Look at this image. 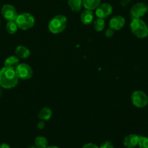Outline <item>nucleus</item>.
Returning a JSON list of instances; mask_svg holds the SVG:
<instances>
[{"mask_svg": "<svg viewBox=\"0 0 148 148\" xmlns=\"http://www.w3.org/2000/svg\"><path fill=\"white\" fill-rule=\"evenodd\" d=\"M19 82L15 69L3 67L0 70V86L6 89L14 88Z\"/></svg>", "mask_w": 148, "mask_h": 148, "instance_id": "1", "label": "nucleus"}, {"mask_svg": "<svg viewBox=\"0 0 148 148\" xmlns=\"http://www.w3.org/2000/svg\"><path fill=\"white\" fill-rule=\"evenodd\" d=\"M130 28L133 34L138 38L143 39L148 36V26L141 18H133L130 23Z\"/></svg>", "mask_w": 148, "mask_h": 148, "instance_id": "2", "label": "nucleus"}, {"mask_svg": "<svg viewBox=\"0 0 148 148\" xmlns=\"http://www.w3.org/2000/svg\"><path fill=\"white\" fill-rule=\"evenodd\" d=\"M67 25V19L64 15L59 14L55 16L49 21L48 27L51 33L59 34L64 30Z\"/></svg>", "mask_w": 148, "mask_h": 148, "instance_id": "3", "label": "nucleus"}, {"mask_svg": "<svg viewBox=\"0 0 148 148\" xmlns=\"http://www.w3.org/2000/svg\"><path fill=\"white\" fill-rule=\"evenodd\" d=\"M14 21L16 22L18 28L21 30H28L33 27L35 24V18L30 13H22L18 14Z\"/></svg>", "mask_w": 148, "mask_h": 148, "instance_id": "4", "label": "nucleus"}, {"mask_svg": "<svg viewBox=\"0 0 148 148\" xmlns=\"http://www.w3.org/2000/svg\"><path fill=\"white\" fill-rule=\"evenodd\" d=\"M132 103L135 107L143 108L148 104V96L143 90H136L131 95Z\"/></svg>", "mask_w": 148, "mask_h": 148, "instance_id": "5", "label": "nucleus"}, {"mask_svg": "<svg viewBox=\"0 0 148 148\" xmlns=\"http://www.w3.org/2000/svg\"><path fill=\"white\" fill-rule=\"evenodd\" d=\"M148 12V6L144 2H138L132 7L130 14L133 18H141Z\"/></svg>", "mask_w": 148, "mask_h": 148, "instance_id": "6", "label": "nucleus"}, {"mask_svg": "<svg viewBox=\"0 0 148 148\" xmlns=\"http://www.w3.org/2000/svg\"><path fill=\"white\" fill-rule=\"evenodd\" d=\"M15 72L19 79L24 80L30 79L33 74V69L30 65L24 63L20 64L15 69Z\"/></svg>", "mask_w": 148, "mask_h": 148, "instance_id": "7", "label": "nucleus"}, {"mask_svg": "<svg viewBox=\"0 0 148 148\" xmlns=\"http://www.w3.org/2000/svg\"><path fill=\"white\" fill-rule=\"evenodd\" d=\"M113 7L109 3H102L95 9V14L98 18L105 19L112 14Z\"/></svg>", "mask_w": 148, "mask_h": 148, "instance_id": "8", "label": "nucleus"}, {"mask_svg": "<svg viewBox=\"0 0 148 148\" xmlns=\"http://www.w3.org/2000/svg\"><path fill=\"white\" fill-rule=\"evenodd\" d=\"M1 14L3 17L8 21L15 20L18 15L16 8L11 4H4L1 8Z\"/></svg>", "mask_w": 148, "mask_h": 148, "instance_id": "9", "label": "nucleus"}, {"mask_svg": "<svg viewBox=\"0 0 148 148\" xmlns=\"http://www.w3.org/2000/svg\"><path fill=\"white\" fill-rule=\"evenodd\" d=\"M125 25V19L121 15L113 17L110 20L109 27L114 30H119L124 27Z\"/></svg>", "mask_w": 148, "mask_h": 148, "instance_id": "10", "label": "nucleus"}, {"mask_svg": "<svg viewBox=\"0 0 148 148\" xmlns=\"http://www.w3.org/2000/svg\"><path fill=\"white\" fill-rule=\"evenodd\" d=\"M140 136L137 134H129L128 136L124 138L123 144L124 146L127 148H134L138 145Z\"/></svg>", "mask_w": 148, "mask_h": 148, "instance_id": "11", "label": "nucleus"}, {"mask_svg": "<svg viewBox=\"0 0 148 148\" xmlns=\"http://www.w3.org/2000/svg\"><path fill=\"white\" fill-rule=\"evenodd\" d=\"M93 13H92V10H86L85 9L84 11L82 12L80 15V19L81 21L83 24L85 25H89L93 20Z\"/></svg>", "mask_w": 148, "mask_h": 148, "instance_id": "12", "label": "nucleus"}, {"mask_svg": "<svg viewBox=\"0 0 148 148\" xmlns=\"http://www.w3.org/2000/svg\"><path fill=\"white\" fill-rule=\"evenodd\" d=\"M20 64V59L17 56H10L4 62V66L10 69H15Z\"/></svg>", "mask_w": 148, "mask_h": 148, "instance_id": "13", "label": "nucleus"}, {"mask_svg": "<svg viewBox=\"0 0 148 148\" xmlns=\"http://www.w3.org/2000/svg\"><path fill=\"white\" fill-rule=\"evenodd\" d=\"M15 53L17 56L20 59H27L30 56V51L29 49H27L25 46H18L15 49Z\"/></svg>", "mask_w": 148, "mask_h": 148, "instance_id": "14", "label": "nucleus"}, {"mask_svg": "<svg viewBox=\"0 0 148 148\" xmlns=\"http://www.w3.org/2000/svg\"><path fill=\"white\" fill-rule=\"evenodd\" d=\"M101 0H82V5L86 10H94L100 5Z\"/></svg>", "mask_w": 148, "mask_h": 148, "instance_id": "15", "label": "nucleus"}, {"mask_svg": "<svg viewBox=\"0 0 148 148\" xmlns=\"http://www.w3.org/2000/svg\"><path fill=\"white\" fill-rule=\"evenodd\" d=\"M38 118L43 121H48L52 116V111L48 107L41 108L38 112Z\"/></svg>", "mask_w": 148, "mask_h": 148, "instance_id": "16", "label": "nucleus"}, {"mask_svg": "<svg viewBox=\"0 0 148 148\" xmlns=\"http://www.w3.org/2000/svg\"><path fill=\"white\" fill-rule=\"evenodd\" d=\"M68 5L71 10L75 12H78L82 7V0H68Z\"/></svg>", "mask_w": 148, "mask_h": 148, "instance_id": "17", "label": "nucleus"}, {"mask_svg": "<svg viewBox=\"0 0 148 148\" xmlns=\"http://www.w3.org/2000/svg\"><path fill=\"white\" fill-rule=\"evenodd\" d=\"M35 146L37 148H46L48 147L47 139L43 136H38L35 140Z\"/></svg>", "mask_w": 148, "mask_h": 148, "instance_id": "18", "label": "nucleus"}, {"mask_svg": "<svg viewBox=\"0 0 148 148\" xmlns=\"http://www.w3.org/2000/svg\"><path fill=\"white\" fill-rule=\"evenodd\" d=\"M6 30L10 34H14L18 30V27L14 20H10L7 22L6 25Z\"/></svg>", "mask_w": 148, "mask_h": 148, "instance_id": "19", "label": "nucleus"}, {"mask_svg": "<svg viewBox=\"0 0 148 148\" xmlns=\"http://www.w3.org/2000/svg\"><path fill=\"white\" fill-rule=\"evenodd\" d=\"M93 26L94 28H95V30H96V31H102L106 26L105 20H104V19L98 18L96 20H95V22H94Z\"/></svg>", "mask_w": 148, "mask_h": 148, "instance_id": "20", "label": "nucleus"}, {"mask_svg": "<svg viewBox=\"0 0 148 148\" xmlns=\"http://www.w3.org/2000/svg\"><path fill=\"white\" fill-rule=\"evenodd\" d=\"M138 146L139 148H148V137L140 136Z\"/></svg>", "mask_w": 148, "mask_h": 148, "instance_id": "21", "label": "nucleus"}, {"mask_svg": "<svg viewBox=\"0 0 148 148\" xmlns=\"http://www.w3.org/2000/svg\"><path fill=\"white\" fill-rule=\"evenodd\" d=\"M99 148H114V145L112 144V143L109 141H105L101 145Z\"/></svg>", "mask_w": 148, "mask_h": 148, "instance_id": "22", "label": "nucleus"}, {"mask_svg": "<svg viewBox=\"0 0 148 148\" xmlns=\"http://www.w3.org/2000/svg\"><path fill=\"white\" fill-rule=\"evenodd\" d=\"M114 30H112L111 28H108L107 29L106 31V36L108 38H111L114 36Z\"/></svg>", "mask_w": 148, "mask_h": 148, "instance_id": "23", "label": "nucleus"}, {"mask_svg": "<svg viewBox=\"0 0 148 148\" xmlns=\"http://www.w3.org/2000/svg\"><path fill=\"white\" fill-rule=\"evenodd\" d=\"M82 148H99L96 145L93 144V143H88V144L84 145L83 147Z\"/></svg>", "mask_w": 148, "mask_h": 148, "instance_id": "24", "label": "nucleus"}, {"mask_svg": "<svg viewBox=\"0 0 148 148\" xmlns=\"http://www.w3.org/2000/svg\"><path fill=\"white\" fill-rule=\"evenodd\" d=\"M132 0H121V4L122 7H126L127 5H128L130 2H131Z\"/></svg>", "mask_w": 148, "mask_h": 148, "instance_id": "25", "label": "nucleus"}, {"mask_svg": "<svg viewBox=\"0 0 148 148\" xmlns=\"http://www.w3.org/2000/svg\"><path fill=\"white\" fill-rule=\"evenodd\" d=\"M45 124L43 121H40V122L38 123V128L40 129V130H42V129L44 128Z\"/></svg>", "mask_w": 148, "mask_h": 148, "instance_id": "26", "label": "nucleus"}, {"mask_svg": "<svg viewBox=\"0 0 148 148\" xmlns=\"http://www.w3.org/2000/svg\"><path fill=\"white\" fill-rule=\"evenodd\" d=\"M0 148H10V146L6 143H2L0 145Z\"/></svg>", "mask_w": 148, "mask_h": 148, "instance_id": "27", "label": "nucleus"}, {"mask_svg": "<svg viewBox=\"0 0 148 148\" xmlns=\"http://www.w3.org/2000/svg\"><path fill=\"white\" fill-rule=\"evenodd\" d=\"M46 148H60L59 147H57V146H54V145H52V146H48Z\"/></svg>", "mask_w": 148, "mask_h": 148, "instance_id": "28", "label": "nucleus"}, {"mask_svg": "<svg viewBox=\"0 0 148 148\" xmlns=\"http://www.w3.org/2000/svg\"><path fill=\"white\" fill-rule=\"evenodd\" d=\"M28 148H37L36 147V146H32V147H28Z\"/></svg>", "mask_w": 148, "mask_h": 148, "instance_id": "29", "label": "nucleus"}, {"mask_svg": "<svg viewBox=\"0 0 148 148\" xmlns=\"http://www.w3.org/2000/svg\"><path fill=\"white\" fill-rule=\"evenodd\" d=\"M1 87L0 86V95H1Z\"/></svg>", "mask_w": 148, "mask_h": 148, "instance_id": "30", "label": "nucleus"}, {"mask_svg": "<svg viewBox=\"0 0 148 148\" xmlns=\"http://www.w3.org/2000/svg\"><path fill=\"white\" fill-rule=\"evenodd\" d=\"M0 24H1V22H0Z\"/></svg>", "mask_w": 148, "mask_h": 148, "instance_id": "31", "label": "nucleus"}]
</instances>
